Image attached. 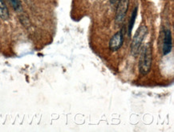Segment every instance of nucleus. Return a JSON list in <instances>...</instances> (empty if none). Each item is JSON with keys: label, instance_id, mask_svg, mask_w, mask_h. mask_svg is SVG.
Wrapping results in <instances>:
<instances>
[{"label": "nucleus", "instance_id": "f257e3e1", "mask_svg": "<svg viewBox=\"0 0 174 132\" xmlns=\"http://www.w3.org/2000/svg\"><path fill=\"white\" fill-rule=\"evenodd\" d=\"M152 62V50L150 43H147L144 46L140 52L139 59V71L141 75H146L151 70Z\"/></svg>", "mask_w": 174, "mask_h": 132}, {"label": "nucleus", "instance_id": "f03ea898", "mask_svg": "<svg viewBox=\"0 0 174 132\" xmlns=\"http://www.w3.org/2000/svg\"><path fill=\"white\" fill-rule=\"evenodd\" d=\"M148 29L146 25H142L137 29L133 36V41L131 43V53L134 57H137L138 54L139 50L140 49V46L142 44L144 39H145Z\"/></svg>", "mask_w": 174, "mask_h": 132}, {"label": "nucleus", "instance_id": "7ed1b4c3", "mask_svg": "<svg viewBox=\"0 0 174 132\" xmlns=\"http://www.w3.org/2000/svg\"><path fill=\"white\" fill-rule=\"evenodd\" d=\"M129 0H120L116 11L115 21L117 25L121 24L125 19L126 14L128 10Z\"/></svg>", "mask_w": 174, "mask_h": 132}, {"label": "nucleus", "instance_id": "20e7f679", "mask_svg": "<svg viewBox=\"0 0 174 132\" xmlns=\"http://www.w3.org/2000/svg\"><path fill=\"white\" fill-rule=\"evenodd\" d=\"M123 43V31H120L112 36L109 42V49L112 51H116L122 47Z\"/></svg>", "mask_w": 174, "mask_h": 132}, {"label": "nucleus", "instance_id": "39448f33", "mask_svg": "<svg viewBox=\"0 0 174 132\" xmlns=\"http://www.w3.org/2000/svg\"><path fill=\"white\" fill-rule=\"evenodd\" d=\"M172 50V34L171 31H165V37H164V44H163V54L167 55Z\"/></svg>", "mask_w": 174, "mask_h": 132}, {"label": "nucleus", "instance_id": "423d86ee", "mask_svg": "<svg viewBox=\"0 0 174 132\" xmlns=\"http://www.w3.org/2000/svg\"><path fill=\"white\" fill-rule=\"evenodd\" d=\"M0 18L3 20L9 19V11L4 0H0Z\"/></svg>", "mask_w": 174, "mask_h": 132}, {"label": "nucleus", "instance_id": "0eeeda50", "mask_svg": "<svg viewBox=\"0 0 174 132\" xmlns=\"http://www.w3.org/2000/svg\"><path fill=\"white\" fill-rule=\"evenodd\" d=\"M137 13H138V7H135V9L133 10V13L131 15V19L129 20L128 23V36L130 37L132 34V31L133 29V26H134L135 22H136V19H137Z\"/></svg>", "mask_w": 174, "mask_h": 132}, {"label": "nucleus", "instance_id": "6e6552de", "mask_svg": "<svg viewBox=\"0 0 174 132\" xmlns=\"http://www.w3.org/2000/svg\"><path fill=\"white\" fill-rule=\"evenodd\" d=\"M11 1V3L13 7V8L15 10H18L20 7V2L19 0H10Z\"/></svg>", "mask_w": 174, "mask_h": 132}, {"label": "nucleus", "instance_id": "1a4fd4ad", "mask_svg": "<svg viewBox=\"0 0 174 132\" xmlns=\"http://www.w3.org/2000/svg\"><path fill=\"white\" fill-rule=\"evenodd\" d=\"M115 2H116V0H111V3H115Z\"/></svg>", "mask_w": 174, "mask_h": 132}]
</instances>
